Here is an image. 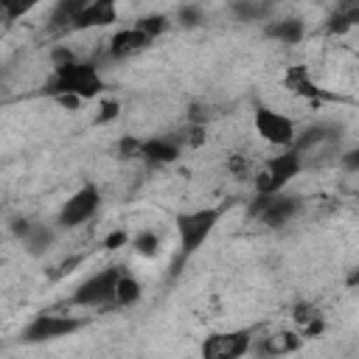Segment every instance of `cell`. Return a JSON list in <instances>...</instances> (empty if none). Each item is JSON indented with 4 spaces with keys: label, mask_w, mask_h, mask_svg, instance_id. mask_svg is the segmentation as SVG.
<instances>
[{
    "label": "cell",
    "mask_w": 359,
    "mask_h": 359,
    "mask_svg": "<svg viewBox=\"0 0 359 359\" xmlns=\"http://www.w3.org/2000/svg\"><path fill=\"white\" fill-rule=\"evenodd\" d=\"M42 93L59 101L67 109H76L81 101L98 98L104 93V79L93 62L76 59L67 48L53 50V73L42 84Z\"/></svg>",
    "instance_id": "cell-1"
},
{
    "label": "cell",
    "mask_w": 359,
    "mask_h": 359,
    "mask_svg": "<svg viewBox=\"0 0 359 359\" xmlns=\"http://www.w3.org/2000/svg\"><path fill=\"white\" fill-rule=\"evenodd\" d=\"M339 137H342V126L339 123L317 121V123H309L306 129H297V135L289 143V149L300 154L303 168H314V165L334 163L339 157Z\"/></svg>",
    "instance_id": "cell-2"
},
{
    "label": "cell",
    "mask_w": 359,
    "mask_h": 359,
    "mask_svg": "<svg viewBox=\"0 0 359 359\" xmlns=\"http://www.w3.org/2000/svg\"><path fill=\"white\" fill-rule=\"evenodd\" d=\"M224 208H199V210H185V213H177L174 224H177V238H180V252H177V261L171 266V275H177L182 269V264L213 236L219 219H222Z\"/></svg>",
    "instance_id": "cell-3"
},
{
    "label": "cell",
    "mask_w": 359,
    "mask_h": 359,
    "mask_svg": "<svg viewBox=\"0 0 359 359\" xmlns=\"http://www.w3.org/2000/svg\"><path fill=\"white\" fill-rule=\"evenodd\" d=\"M303 210V196L297 194H286V191H278V194H255L247 205V216L255 219L258 224L269 227V230H280L286 227L289 222H294Z\"/></svg>",
    "instance_id": "cell-4"
},
{
    "label": "cell",
    "mask_w": 359,
    "mask_h": 359,
    "mask_svg": "<svg viewBox=\"0 0 359 359\" xmlns=\"http://www.w3.org/2000/svg\"><path fill=\"white\" fill-rule=\"evenodd\" d=\"M303 171V160L297 151H292L289 146L280 149V154L269 157L252 177V185H255V194H278V191H286V185Z\"/></svg>",
    "instance_id": "cell-5"
},
{
    "label": "cell",
    "mask_w": 359,
    "mask_h": 359,
    "mask_svg": "<svg viewBox=\"0 0 359 359\" xmlns=\"http://www.w3.org/2000/svg\"><path fill=\"white\" fill-rule=\"evenodd\" d=\"M121 272H123V266H104V269L93 272L90 278H84L73 289L67 303L70 306H81V309H109Z\"/></svg>",
    "instance_id": "cell-6"
},
{
    "label": "cell",
    "mask_w": 359,
    "mask_h": 359,
    "mask_svg": "<svg viewBox=\"0 0 359 359\" xmlns=\"http://www.w3.org/2000/svg\"><path fill=\"white\" fill-rule=\"evenodd\" d=\"M84 325H87L84 317L42 311V314H34V317L22 325V331H20V342H28V345L50 342V339H59V337H70V334L81 331Z\"/></svg>",
    "instance_id": "cell-7"
},
{
    "label": "cell",
    "mask_w": 359,
    "mask_h": 359,
    "mask_svg": "<svg viewBox=\"0 0 359 359\" xmlns=\"http://www.w3.org/2000/svg\"><path fill=\"white\" fill-rule=\"evenodd\" d=\"M101 208V191L95 182H84L81 188H76L59 208L56 213V227L59 230H76L84 222H90Z\"/></svg>",
    "instance_id": "cell-8"
},
{
    "label": "cell",
    "mask_w": 359,
    "mask_h": 359,
    "mask_svg": "<svg viewBox=\"0 0 359 359\" xmlns=\"http://www.w3.org/2000/svg\"><path fill=\"white\" fill-rule=\"evenodd\" d=\"M252 126L261 140H266L269 146H278V149H286L297 135V123L289 115H283L272 107H264V104H255Z\"/></svg>",
    "instance_id": "cell-9"
},
{
    "label": "cell",
    "mask_w": 359,
    "mask_h": 359,
    "mask_svg": "<svg viewBox=\"0 0 359 359\" xmlns=\"http://www.w3.org/2000/svg\"><path fill=\"white\" fill-rule=\"evenodd\" d=\"M255 328H230V331H216L205 337L202 342V356L205 359H238L250 353Z\"/></svg>",
    "instance_id": "cell-10"
},
{
    "label": "cell",
    "mask_w": 359,
    "mask_h": 359,
    "mask_svg": "<svg viewBox=\"0 0 359 359\" xmlns=\"http://www.w3.org/2000/svg\"><path fill=\"white\" fill-rule=\"evenodd\" d=\"M182 154V143L177 140V135H154V137H137V160H143L146 165H171L177 163Z\"/></svg>",
    "instance_id": "cell-11"
},
{
    "label": "cell",
    "mask_w": 359,
    "mask_h": 359,
    "mask_svg": "<svg viewBox=\"0 0 359 359\" xmlns=\"http://www.w3.org/2000/svg\"><path fill=\"white\" fill-rule=\"evenodd\" d=\"M14 236L22 244V250L28 255H45L53 241H56V227L45 224V222H31V219H17L14 222Z\"/></svg>",
    "instance_id": "cell-12"
},
{
    "label": "cell",
    "mask_w": 359,
    "mask_h": 359,
    "mask_svg": "<svg viewBox=\"0 0 359 359\" xmlns=\"http://www.w3.org/2000/svg\"><path fill=\"white\" fill-rule=\"evenodd\" d=\"M303 348V337L294 331H278V334H266V337H252L250 353L255 356H286Z\"/></svg>",
    "instance_id": "cell-13"
},
{
    "label": "cell",
    "mask_w": 359,
    "mask_h": 359,
    "mask_svg": "<svg viewBox=\"0 0 359 359\" xmlns=\"http://www.w3.org/2000/svg\"><path fill=\"white\" fill-rule=\"evenodd\" d=\"M87 3H90V0H53V8H50V17H48L45 31H48L50 36L73 34L76 20H79V14L84 11Z\"/></svg>",
    "instance_id": "cell-14"
},
{
    "label": "cell",
    "mask_w": 359,
    "mask_h": 359,
    "mask_svg": "<svg viewBox=\"0 0 359 359\" xmlns=\"http://www.w3.org/2000/svg\"><path fill=\"white\" fill-rule=\"evenodd\" d=\"M283 87H286L292 95H300V98H306V101H334L331 93L320 90V87L311 81L306 65H292V67H286V73H283Z\"/></svg>",
    "instance_id": "cell-15"
},
{
    "label": "cell",
    "mask_w": 359,
    "mask_h": 359,
    "mask_svg": "<svg viewBox=\"0 0 359 359\" xmlns=\"http://www.w3.org/2000/svg\"><path fill=\"white\" fill-rule=\"evenodd\" d=\"M149 45H151V39L143 31H137L135 25H129V28H121V31L112 34V39L107 45V53H109V59H129V56L146 50Z\"/></svg>",
    "instance_id": "cell-16"
},
{
    "label": "cell",
    "mask_w": 359,
    "mask_h": 359,
    "mask_svg": "<svg viewBox=\"0 0 359 359\" xmlns=\"http://www.w3.org/2000/svg\"><path fill=\"white\" fill-rule=\"evenodd\" d=\"M118 20V0H90L84 6V11L79 14L76 20V31H90V28H104V25H112Z\"/></svg>",
    "instance_id": "cell-17"
},
{
    "label": "cell",
    "mask_w": 359,
    "mask_h": 359,
    "mask_svg": "<svg viewBox=\"0 0 359 359\" xmlns=\"http://www.w3.org/2000/svg\"><path fill=\"white\" fill-rule=\"evenodd\" d=\"M264 36H269L272 42L280 45H297L306 36V22L300 17H280V20H269L264 25Z\"/></svg>",
    "instance_id": "cell-18"
},
{
    "label": "cell",
    "mask_w": 359,
    "mask_h": 359,
    "mask_svg": "<svg viewBox=\"0 0 359 359\" xmlns=\"http://www.w3.org/2000/svg\"><path fill=\"white\" fill-rule=\"evenodd\" d=\"M359 22V0H337L334 11L325 20V34L342 36Z\"/></svg>",
    "instance_id": "cell-19"
},
{
    "label": "cell",
    "mask_w": 359,
    "mask_h": 359,
    "mask_svg": "<svg viewBox=\"0 0 359 359\" xmlns=\"http://www.w3.org/2000/svg\"><path fill=\"white\" fill-rule=\"evenodd\" d=\"M292 320L303 328V334H300L303 339H306V337H320L323 328H325V320H323V314H320V309H317L314 303H294Z\"/></svg>",
    "instance_id": "cell-20"
},
{
    "label": "cell",
    "mask_w": 359,
    "mask_h": 359,
    "mask_svg": "<svg viewBox=\"0 0 359 359\" xmlns=\"http://www.w3.org/2000/svg\"><path fill=\"white\" fill-rule=\"evenodd\" d=\"M140 280L137 278H132L126 269L121 272V278H118V286H115V297H112V306L109 309H126V306H132V303H137L140 300Z\"/></svg>",
    "instance_id": "cell-21"
},
{
    "label": "cell",
    "mask_w": 359,
    "mask_h": 359,
    "mask_svg": "<svg viewBox=\"0 0 359 359\" xmlns=\"http://www.w3.org/2000/svg\"><path fill=\"white\" fill-rule=\"evenodd\" d=\"M230 11L241 20V22H258V20H266L272 6L264 3V0H233L230 3Z\"/></svg>",
    "instance_id": "cell-22"
},
{
    "label": "cell",
    "mask_w": 359,
    "mask_h": 359,
    "mask_svg": "<svg viewBox=\"0 0 359 359\" xmlns=\"http://www.w3.org/2000/svg\"><path fill=\"white\" fill-rule=\"evenodd\" d=\"M45 0H0V25H11L20 17L39 8Z\"/></svg>",
    "instance_id": "cell-23"
},
{
    "label": "cell",
    "mask_w": 359,
    "mask_h": 359,
    "mask_svg": "<svg viewBox=\"0 0 359 359\" xmlns=\"http://www.w3.org/2000/svg\"><path fill=\"white\" fill-rule=\"evenodd\" d=\"M168 25H171V20H168L165 14H143V17L135 20V28L143 31L151 42H154L157 36H163V34L168 31Z\"/></svg>",
    "instance_id": "cell-24"
},
{
    "label": "cell",
    "mask_w": 359,
    "mask_h": 359,
    "mask_svg": "<svg viewBox=\"0 0 359 359\" xmlns=\"http://www.w3.org/2000/svg\"><path fill=\"white\" fill-rule=\"evenodd\" d=\"M132 247H135V252H140L143 258H154V255L160 252V233L151 230V227H146V230L135 233Z\"/></svg>",
    "instance_id": "cell-25"
},
{
    "label": "cell",
    "mask_w": 359,
    "mask_h": 359,
    "mask_svg": "<svg viewBox=\"0 0 359 359\" xmlns=\"http://www.w3.org/2000/svg\"><path fill=\"white\" fill-rule=\"evenodd\" d=\"M177 22H180L182 28H196V25L205 22V11H202L199 6H194V3H185V6H180V11H177Z\"/></svg>",
    "instance_id": "cell-26"
},
{
    "label": "cell",
    "mask_w": 359,
    "mask_h": 359,
    "mask_svg": "<svg viewBox=\"0 0 359 359\" xmlns=\"http://www.w3.org/2000/svg\"><path fill=\"white\" fill-rule=\"evenodd\" d=\"M118 109H121V104H118L115 98H104V101H101V109H98V115H95V123H109V121H115V118H118Z\"/></svg>",
    "instance_id": "cell-27"
},
{
    "label": "cell",
    "mask_w": 359,
    "mask_h": 359,
    "mask_svg": "<svg viewBox=\"0 0 359 359\" xmlns=\"http://www.w3.org/2000/svg\"><path fill=\"white\" fill-rule=\"evenodd\" d=\"M115 149H118V157H121V160H137V137L126 135V137L118 140Z\"/></svg>",
    "instance_id": "cell-28"
},
{
    "label": "cell",
    "mask_w": 359,
    "mask_h": 359,
    "mask_svg": "<svg viewBox=\"0 0 359 359\" xmlns=\"http://www.w3.org/2000/svg\"><path fill=\"white\" fill-rule=\"evenodd\" d=\"M227 168L236 174V177H247L250 174V160L244 157V154H230V160H227Z\"/></svg>",
    "instance_id": "cell-29"
},
{
    "label": "cell",
    "mask_w": 359,
    "mask_h": 359,
    "mask_svg": "<svg viewBox=\"0 0 359 359\" xmlns=\"http://www.w3.org/2000/svg\"><path fill=\"white\" fill-rule=\"evenodd\" d=\"M337 163L348 171V174H356L359 171V149H351V151H345L342 157H337Z\"/></svg>",
    "instance_id": "cell-30"
},
{
    "label": "cell",
    "mask_w": 359,
    "mask_h": 359,
    "mask_svg": "<svg viewBox=\"0 0 359 359\" xmlns=\"http://www.w3.org/2000/svg\"><path fill=\"white\" fill-rule=\"evenodd\" d=\"M121 241H126V233H115V236H109V238H107V247H115V244H121Z\"/></svg>",
    "instance_id": "cell-31"
}]
</instances>
